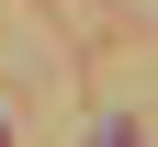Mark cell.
Returning <instances> with one entry per match:
<instances>
[{
    "mask_svg": "<svg viewBox=\"0 0 158 147\" xmlns=\"http://www.w3.org/2000/svg\"><path fill=\"white\" fill-rule=\"evenodd\" d=\"M90 147H135V136H124V124H102V136H90Z\"/></svg>",
    "mask_w": 158,
    "mask_h": 147,
    "instance_id": "1",
    "label": "cell"
}]
</instances>
